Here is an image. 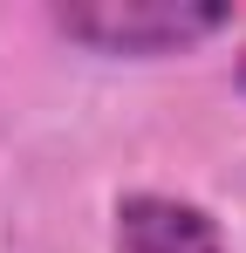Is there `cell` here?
<instances>
[{
  "mask_svg": "<svg viewBox=\"0 0 246 253\" xmlns=\"http://www.w3.org/2000/svg\"><path fill=\"white\" fill-rule=\"evenodd\" d=\"M55 28L96 55H185L233 28V7L219 0H96V7H62Z\"/></svg>",
  "mask_w": 246,
  "mask_h": 253,
  "instance_id": "cell-1",
  "label": "cell"
},
{
  "mask_svg": "<svg viewBox=\"0 0 246 253\" xmlns=\"http://www.w3.org/2000/svg\"><path fill=\"white\" fill-rule=\"evenodd\" d=\"M117 253H226V226L178 192H130L117 199V226H110Z\"/></svg>",
  "mask_w": 246,
  "mask_h": 253,
  "instance_id": "cell-2",
  "label": "cell"
},
{
  "mask_svg": "<svg viewBox=\"0 0 246 253\" xmlns=\"http://www.w3.org/2000/svg\"><path fill=\"white\" fill-rule=\"evenodd\" d=\"M240 89H246V55H240Z\"/></svg>",
  "mask_w": 246,
  "mask_h": 253,
  "instance_id": "cell-3",
  "label": "cell"
}]
</instances>
